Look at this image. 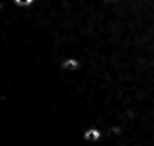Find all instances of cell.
<instances>
[{"instance_id": "6da1fadb", "label": "cell", "mask_w": 154, "mask_h": 146, "mask_svg": "<svg viewBox=\"0 0 154 146\" xmlns=\"http://www.w3.org/2000/svg\"><path fill=\"white\" fill-rule=\"evenodd\" d=\"M99 136H101V133H99V130H96V128H91V130L85 132V138L89 140V141H96Z\"/></svg>"}, {"instance_id": "3957f363", "label": "cell", "mask_w": 154, "mask_h": 146, "mask_svg": "<svg viewBox=\"0 0 154 146\" xmlns=\"http://www.w3.org/2000/svg\"><path fill=\"white\" fill-rule=\"evenodd\" d=\"M16 2V5H20V7H28V5H31L34 0H15Z\"/></svg>"}, {"instance_id": "7a4b0ae2", "label": "cell", "mask_w": 154, "mask_h": 146, "mask_svg": "<svg viewBox=\"0 0 154 146\" xmlns=\"http://www.w3.org/2000/svg\"><path fill=\"white\" fill-rule=\"evenodd\" d=\"M63 70H76L78 68V62L75 60V58H68V60L63 62Z\"/></svg>"}]
</instances>
